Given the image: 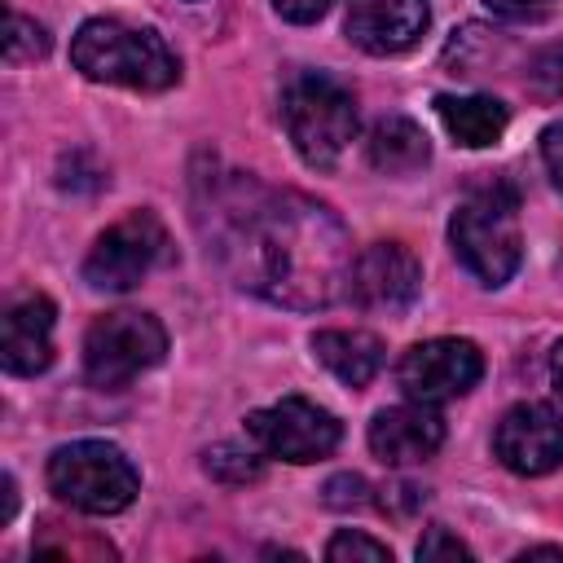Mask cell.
Here are the masks:
<instances>
[{
    "label": "cell",
    "instance_id": "cell-9",
    "mask_svg": "<svg viewBox=\"0 0 563 563\" xmlns=\"http://www.w3.org/2000/svg\"><path fill=\"white\" fill-rule=\"evenodd\" d=\"M484 374V352L471 339H427L413 343L400 365H396V383L409 400L418 405H444L466 396Z\"/></svg>",
    "mask_w": 563,
    "mask_h": 563
},
{
    "label": "cell",
    "instance_id": "cell-26",
    "mask_svg": "<svg viewBox=\"0 0 563 563\" xmlns=\"http://www.w3.org/2000/svg\"><path fill=\"white\" fill-rule=\"evenodd\" d=\"M273 9H277L286 22H317V18L330 9V0H273Z\"/></svg>",
    "mask_w": 563,
    "mask_h": 563
},
{
    "label": "cell",
    "instance_id": "cell-8",
    "mask_svg": "<svg viewBox=\"0 0 563 563\" xmlns=\"http://www.w3.org/2000/svg\"><path fill=\"white\" fill-rule=\"evenodd\" d=\"M163 260H167V229L150 211H132L92 242L84 260V282L92 290H132Z\"/></svg>",
    "mask_w": 563,
    "mask_h": 563
},
{
    "label": "cell",
    "instance_id": "cell-11",
    "mask_svg": "<svg viewBox=\"0 0 563 563\" xmlns=\"http://www.w3.org/2000/svg\"><path fill=\"white\" fill-rule=\"evenodd\" d=\"M493 449L515 475H550L563 466V413L550 405H515L497 422Z\"/></svg>",
    "mask_w": 563,
    "mask_h": 563
},
{
    "label": "cell",
    "instance_id": "cell-18",
    "mask_svg": "<svg viewBox=\"0 0 563 563\" xmlns=\"http://www.w3.org/2000/svg\"><path fill=\"white\" fill-rule=\"evenodd\" d=\"M35 550L40 554H62V559H114V545L92 537V532H66L62 523H40L35 532Z\"/></svg>",
    "mask_w": 563,
    "mask_h": 563
},
{
    "label": "cell",
    "instance_id": "cell-2",
    "mask_svg": "<svg viewBox=\"0 0 563 563\" xmlns=\"http://www.w3.org/2000/svg\"><path fill=\"white\" fill-rule=\"evenodd\" d=\"M70 62L92 84H119L136 92H163L176 84L180 62L163 35L128 26L119 18H92L70 40Z\"/></svg>",
    "mask_w": 563,
    "mask_h": 563
},
{
    "label": "cell",
    "instance_id": "cell-28",
    "mask_svg": "<svg viewBox=\"0 0 563 563\" xmlns=\"http://www.w3.org/2000/svg\"><path fill=\"white\" fill-rule=\"evenodd\" d=\"M550 378H554V387H559V396H563V339H559L554 352H550Z\"/></svg>",
    "mask_w": 563,
    "mask_h": 563
},
{
    "label": "cell",
    "instance_id": "cell-10",
    "mask_svg": "<svg viewBox=\"0 0 563 563\" xmlns=\"http://www.w3.org/2000/svg\"><path fill=\"white\" fill-rule=\"evenodd\" d=\"M422 290V268L413 260L409 246L400 242H369L365 251H356L352 260V277H347V299L361 303L365 312H405Z\"/></svg>",
    "mask_w": 563,
    "mask_h": 563
},
{
    "label": "cell",
    "instance_id": "cell-1",
    "mask_svg": "<svg viewBox=\"0 0 563 563\" xmlns=\"http://www.w3.org/2000/svg\"><path fill=\"white\" fill-rule=\"evenodd\" d=\"M216 255L242 290L282 308H330L347 295L352 242L343 220L303 194L238 180L216 198Z\"/></svg>",
    "mask_w": 563,
    "mask_h": 563
},
{
    "label": "cell",
    "instance_id": "cell-30",
    "mask_svg": "<svg viewBox=\"0 0 563 563\" xmlns=\"http://www.w3.org/2000/svg\"><path fill=\"white\" fill-rule=\"evenodd\" d=\"M519 559H563V545H532V550H523Z\"/></svg>",
    "mask_w": 563,
    "mask_h": 563
},
{
    "label": "cell",
    "instance_id": "cell-7",
    "mask_svg": "<svg viewBox=\"0 0 563 563\" xmlns=\"http://www.w3.org/2000/svg\"><path fill=\"white\" fill-rule=\"evenodd\" d=\"M246 435L264 457H282V462H321L334 453L343 427L330 409L303 400V396H286L268 409H255L246 418Z\"/></svg>",
    "mask_w": 563,
    "mask_h": 563
},
{
    "label": "cell",
    "instance_id": "cell-15",
    "mask_svg": "<svg viewBox=\"0 0 563 563\" xmlns=\"http://www.w3.org/2000/svg\"><path fill=\"white\" fill-rule=\"evenodd\" d=\"M312 352L347 387H365L383 369V339L369 330H317Z\"/></svg>",
    "mask_w": 563,
    "mask_h": 563
},
{
    "label": "cell",
    "instance_id": "cell-13",
    "mask_svg": "<svg viewBox=\"0 0 563 563\" xmlns=\"http://www.w3.org/2000/svg\"><path fill=\"white\" fill-rule=\"evenodd\" d=\"M427 18V0H347V40L374 57H391L422 40Z\"/></svg>",
    "mask_w": 563,
    "mask_h": 563
},
{
    "label": "cell",
    "instance_id": "cell-24",
    "mask_svg": "<svg viewBox=\"0 0 563 563\" xmlns=\"http://www.w3.org/2000/svg\"><path fill=\"white\" fill-rule=\"evenodd\" d=\"M418 559H471V545L466 541H457L453 532H444V528H431L422 541H418Z\"/></svg>",
    "mask_w": 563,
    "mask_h": 563
},
{
    "label": "cell",
    "instance_id": "cell-14",
    "mask_svg": "<svg viewBox=\"0 0 563 563\" xmlns=\"http://www.w3.org/2000/svg\"><path fill=\"white\" fill-rule=\"evenodd\" d=\"M53 299L26 295L9 303L4 312V334H0V361L9 374H44L53 365Z\"/></svg>",
    "mask_w": 563,
    "mask_h": 563
},
{
    "label": "cell",
    "instance_id": "cell-22",
    "mask_svg": "<svg viewBox=\"0 0 563 563\" xmlns=\"http://www.w3.org/2000/svg\"><path fill=\"white\" fill-rule=\"evenodd\" d=\"M528 88L537 97H545V101L563 97V53H541L532 62V70H528Z\"/></svg>",
    "mask_w": 563,
    "mask_h": 563
},
{
    "label": "cell",
    "instance_id": "cell-5",
    "mask_svg": "<svg viewBox=\"0 0 563 563\" xmlns=\"http://www.w3.org/2000/svg\"><path fill=\"white\" fill-rule=\"evenodd\" d=\"M48 488L57 501L84 515H119L132 506L141 475L119 444L106 440H75L53 449L48 457Z\"/></svg>",
    "mask_w": 563,
    "mask_h": 563
},
{
    "label": "cell",
    "instance_id": "cell-21",
    "mask_svg": "<svg viewBox=\"0 0 563 563\" xmlns=\"http://www.w3.org/2000/svg\"><path fill=\"white\" fill-rule=\"evenodd\" d=\"M325 559H334V563H347V559H365V563H391V550L383 545V541H374V537H365V532H339V537H330V545H325Z\"/></svg>",
    "mask_w": 563,
    "mask_h": 563
},
{
    "label": "cell",
    "instance_id": "cell-25",
    "mask_svg": "<svg viewBox=\"0 0 563 563\" xmlns=\"http://www.w3.org/2000/svg\"><path fill=\"white\" fill-rule=\"evenodd\" d=\"M541 158H545V167H550L554 185L563 189V119H559V123H550V128L541 132Z\"/></svg>",
    "mask_w": 563,
    "mask_h": 563
},
{
    "label": "cell",
    "instance_id": "cell-3",
    "mask_svg": "<svg viewBox=\"0 0 563 563\" xmlns=\"http://www.w3.org/2000/svg\"><path fill=\"white\" fill-rule=\"evenodd\" d=\"M449 242L457 260L484 282V286H506L510 273L523 260V238H519V194L506 180L475 185L453 220H449Z\"/></svg>",
    "mask_w": 563,
    "mask_h": 563
},
{
    "label": "cell",
    "instance_id": "cell-17",
    "mask_svg": "<svg viewBox=\"0 0 563 563\" xmlns=\"http://www.w3.org/2000/svg\"><path fill=\"white\" fill-rule=\"evenodd\" d=\"M365 150H369V163H374L383 176H409V172H418V167L431 158L427 132H422L413 119H405V114L378 119V123L369 128Z\"/></svg>",
    "mask_w": 563,
    "mask_h": 563
},
{
    "label": "cell",
    "instance_id": "cell-20",
    "mask_svg": "<svg viewBox=\"0 0 563 563\" xmlns=\"http://www.w3.org/2000/svg\"><path fill=\"white\" fill-rule=\"evenodd\" d=\"M48 53V35H44V26L40 22H31L26 13H18V9H9V35H4V62H35V57H44Z\"/></svg>",
    "mask_w": 563,
    "mask_h": 563
},
{
    "label": "cell",
    "instance_id": "cell-29",
    "mask_svg": "<svg viewBox=\"0 0 563 563\" xmlns=\"http://www.w3.org/2000/svg\"><path fill=\"white\" fill-rule=\"evenodd\" d=\"M13 510H18V488H13V475H4V515H0V519L9 523V519H13Z\"/></svg>",
    "mask_w": 563,
    "mask_h": 563
},
{
    "label": "cell",
    "instance_id": "cell-27",
    "mask_svg": "<svg viewBox=\"0 0 563 563\" xmlns=\"http://www.w3.org/2000/svg\"><path fill=\"white\" fill-rule=\"evenodd\" d=\"M484 4L501 18H537V13H545L550 0H484Z\"/></svg>",
    "mask_w": 563,
    "mask_h": 563
},
{
    "label": "cell",
    "instance_id": "cell-6",
    "mask_svg": "<svg viewBox=\"0 0 563 563\" xmlns=\"http://www.w3.org/2000/svg\"><path fill=\"white\" fill-rule=\"evenodd\" d=\"M167 352V330L150 312H106L84 334V378L92 387H128L136 374L158 365Z\"/></svg>",
    "mask_w": 563,
    "mask_h": 563
},
{
    "label": "cell",
    "instance_id": "cell-4",
    "mask_svg": "<svg viewBox=\"0 0 563 563\" xmlns=\"http://www.w3.org/2000/svg\"><path fill=\"white\" fill-rule=\"evenodd\" d=\"M286 132L308 167H334L356 136V101L330 75H295L282 92Z\"/></svg>",
    "mask_w": 563,
    "mask_h": 563
},
{
    "label": "cell",
    "instance_id": "cell-12",
    "mask_svg": "<svg viewBox=\"0 0 563 563\" xmlns=\"http://www.w3.org/2000/svg\"><path fill=\"white\" fill-rule=\"evenodd\" d=\"M444 444V418L435 413V405H391L378 409L369 422V449L383 466H413L427 462L435 449Z\"/></svg>",
    "mask_w": 563,
    "mask_h": 563
},
{
    "label": "cell",
    "instance_id": "cell-16",
    "mask_svg": "<svg viewBox=\"0 0 563 563\" xmlns=\"http://www.w3.org/2000/svg\"><path fill=\"white\" fill-rule=\"evenodd\" d=\"M435 114H440L444 132L466 150L497 145L506 123H510V114H506V106L497 97H449V92H440L435 97Z\"/></svg>",
    "mask_w": 563,
    "mask_h": 563
},
{
    "label": "cell",
    "instance_id": "cell-19",
    "mask_svg": "<svg viewBox=\"0 0 563 563\" xmlns=\"http://www.w3.org/2000/svg\"><path fill=\"white\" fill-rule=\"evenodd\" d=\"M260 449H238V444H220V449H211L207 453V475H216V479H224V484H251V479H260Z\"/></svg>",
    "mask_w": 563,
    "mask_h": 563
},
{
    "label": "cell",
    "instance_id": "cell-23",
    "mask_svg": "<svg viewBox=\"0 0 563 563\" xmlns=\"http://www.w3.org/2000/svg\"><path fill=\"white\" fill-rule=\"evenodd\" d=\"M321 493H325V506H334V510H361V506H369V484L361 475H334Z\"/></svg>",
    "mask_w": 563,
    "mask_h": 563
}]
</instances>
